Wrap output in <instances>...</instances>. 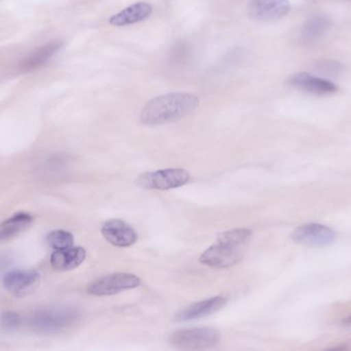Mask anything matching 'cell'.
<instances>
[{
	"label": "cell",
	"mask_w": 351,
	"mask_h": 351,
	"mask_svg": "<svg viewBox=\"0 0 351 351\" xmlns=\"http://www.w3.org/2000/svg\"><path fill=\"white\" fill-rule=\"evenodd\" d=\"M199 106V98L194 94L173 92L149 100L139 116L145 126H160L176 122L192 114Z\"/></svg>",
	"instance_id": "cell-1"
},
{
	"label": "cell",
	"mask_w": 351,
	"mask_h": 351,
	"mask_svg": "<svg viewBox=\"0 0 351 351\" xmlns=\"http://www.w3.org/2000/svg\"><path fill=\"white\" fill-rule=\"evenodd\" d=\"M250 229H233L219 234L217 242L200 256V262L211 268L223 269L239 263L252 239Z\"/></svg>",
	"instance_id": "cell-2"
},
{
	"label": "cell",
	"mask_w": 351,
	"mask_h": 351,
	"mask_svg": "<svg viewBox=\"0 0 351 351\" xmlns=\"http://www.w3.org/2000/svg\"><path fill=\"white\" fill-rule=\"evenodd\" d=\"M80 319L79 310L71 306H53L36 310L28 319L34 332L56 334L71 328Z\"/></svg>",
	"instance_id": "cell-3"
},
{
	"label": "cell",
	"mask_w": 351,
	"mask_h": 351,
	"mask_svg": "<svg viewBox=\"0 0 351 351\" xmlns=\"http://www.w3.org/2000/svg\"><path fill=\"white\" fill-rule=\"evenodd\" d=\"M172 346L186 350L213 348L219 342V332L211 328H186L170 336Z\"/></svg>",
	"instance_id": "cell-4"
},
{
	"label": "cell",
	"mask_w": 351,
	"mask_h": 351,
	"mask_svg": "<svg viewBox=\"0 0 351 351\" xmlns=\"http://www.w3.org/2000/svg\"><path fill=\"white\" fill-rule=\"evenodd\" d=\"M191 176L186 170L180 168L145 172L137 178L136 184L147 190L166 191L180 188L190 182Z\"/></svg>",
	"instance_id": "cell-5"
},
{
	"label": "cell",
	"mask_w": 351,
	"mask_h": 351,
	"mask_svg": "<svg viewBox=\"0 0 351 351\" xmlns=\"http://www.w3.org/2000/svg\"><path fill=\"white\" fill-rule=\"evenodd\" d=\"M141 285V279L129 273H116L108 275L92 282L88 287V293L93 295H112Z\"/></svg>",
	"instance_id": "cell-6"
},
{
	"label": "cell",
	"mask_w": 351,
	"mask_h": 351,
	"mask_svg": "<svg viewBox=\"0 0 351 351\" xmlns=\"http://www.w3.org/2000/svg\"><path fill=\"white\" fill-rule=\"evenodd\" d=\"M291 239L303 245L311 247H324L337 239L334 230L320 223H306L300 226L291 233Z\"/></svg>",
	"instance_id": "cell-7"
},
{
	"label": "cell",
	"mask_w": 351,
	"mask_h": 351,
	"mask_svg": "<svg viewBox=\"0 0 351 351\" xmlns=\"http://www.w3.org/2000/svg\"><path fill=\"white\" fill-rule=\"evenodd\" d=\"M40 282V273L34 270L11 271L3 279L5 289L18 298L27 297L34 293Z\"/></svg>",
	"instance_id": "cell-8"
},
{
	"label": "cell",
	"mask_w": 351,
	"mask_h": 351,
	"mask_svg": "<svg viewBox=\"0 0 351 351\" xmlns=\"http://www.w3.org/2000/svg\"><path fill=\"white\" fill-rule=\"evenodd\" d=\"M289 10V0H252L248 15L256 21L270 22L285 17Z\"/></svg>",
	"instance_id": "cell-9"
},
{
	"label": "cell",
	"mask_w": 351,
	"mask_h": 351,
	"mask_svg": "<svg viewBox=\"0 0 351 351\" xmlns=\"http://www.w3.org/2000/svg\"><path fill=\"white\" fill-rule=\"evenodd\" d=\"M293 87L305 93L316 96L332 95L338 91V87L332 82L309 73H301L293 75L289 81Z\"/></svg>",
	"instance_id": "cell-10"
},
{
	"label": "cell",
	"mask_w": 351,
	"mask_h": 351,
	"mask_svg": "<svg viewBox=\"0 0 351 351\" xmlns=\"http://www.w3.org/2000/svg\"><path fill=\"white\" fill-rule=\"evenodd\" d=\"M104 237L117 247H128L136 242L137 234L131 226L121 219H110L101 229Z\"/></svg>",
	"instance_id": "cell-11"
},
{
	"label": "cell",
	"mask_w": 351,
	"mask_h": 351,
	"mask_svg": "<svg viewBox=\"0 0 351 351\" xmlns=\"http://www.w3.org/2000/svg\"><path fill=\"white\" fill-rule=\"evenodd\" d=\"M227 304V299L221 295L204 300V301L197 302L189 307L182 309L176 315V320L178 322H189V320L199 319L205 316L211 315L219 311Z\"/></svg>",
	"instance_id": "cell-12"
},
{
	"label": "cell",
	"mask_w": 351,
	"mask_h": 351,
	"mask_svg": "<svg viewBox=\"0 0 351 351\" xmlns=\"http://www.w3.org/2000/svg\"><path fill=\"white\" fill-rule=\"evenodd\" d=\"M153 14V7L149 3L141 1L112 16L110 24L114 27H125L149 19Z\"/></svg>",
	"instance_id": "cell-13"
},
{
	"label": "cell",
	"mask_w": 351,
	"mask_h": 351,
	"mask_svg": "<svg viewBox=\"0 0 351 351\" xmlns=\"http://www.w3.org/2000/svg\"><path fill=\"white\" fill-rule=\"evenodd\" d=\"M63 43L60 40L48 43L45 46L36 49V51L28 55L26 58L20 62L19 69L22 73H29L34 69H40L43 65L46 64L55 54L62 48Z\"/></svg>",
	"instance_id": "cell-14"
},
{
	"label": "cell",
	"mask_w": 351,
	"mask_h": 351,
	"mask_svg": "<svg viewBox=\"0 0 351 351\" xmlns=\"http://www.w3.org/2000/svg\"><path fill=\"white\" fill-rule=\"evenodd\" d=\"M86 258V250L83 247L64 248L57 250L51 256V265L56 270L69 271L83 264Z\"/></svg>",
	"instance_id": "cell-15"
},
{
	"label": "cell",
	"mask_w": 351,
	"mask_h": 351,
	"mask_svg": "<svg viewBox=\"0 0 351 351\" xmlns=\"http://www.w3.org/2000/svg\"><path fill=\"white\" fill-rule=\"evenodd\" d=\"M34 221V217L27 213H19L1 223L0 239L1 241L11 239L25 230Z\"/></svg>",
	"instance_id": "cell-16"
},
{
	"label": "cell",
	"mask_w": 351,
	"mask_h": 351,
	"mask_svg": "<svg viewBox=\"0 0 351 351\" xmlns=\"http://www.w3.org/2000/svg\"><path fill=\"white\" fill-rule=\"evenodd\" d=\"M330 27V21L328 18L318 16L308 20L302 30V36L306 42H314L319 40L328 32Z\"/></svg>",
	"instance_id": "cell-17"
},
{
	"label": "cell",
	"mask_w": 351,
	"mask_h": 351,
	"mask_svg": "<svg viewBox=\"0 0 351 351\" xmlns=\"http://www.w3.org/2000/svg\"><path fill=\"white\" fill-rule=\"evenodd\" d=\"M47 240H48L49 245L54 248L55 250L71 247L75 242L73 234L64 231V230H55V231L51 232L47 237Z\"/></svg>",
	"instance_id": "cell-18"
},
{
	"label": "cell",
	"mask_w": 351,
	"mask_h": 351,
	"mask_svg": "<svg viewBox=\"0 0 351 351\" xmlns=\"http://www.w3.org/2000/svg\"><path fill=\"white\" fill-rule=\"evenodd\" d=\"M22 324V318L20 314L16 312H3L1 316V328L5 332H14L17 330Z\"/></svg>",
	"instance_id": "cell-19"
},
{
	"label": "cell",
	"mask_w": 351,
	"mask_h": 351,
	"mask_svg": "<svg viewBox=\"0 0 351 351\" xmlns=\"http://www.w3.org/2000/svg\"><path fill=\"white\" fill-rule=\"evenodd\" d=\"M322 73L326 75H337L340 71L341 66L337 62L328 61V62H322L317 67Z\"/></svg>",
	"instance_id": "cell-20"
},
{
	"label": "cell",
	"mask_w": 351,
	"mask_h": 351,
	"mask_svg": "<svg viewBox=\"0 0 351 351\" xmlns=\"http://www.w3.org/2000/svg\"><path fill=\"white\" fill-rule=\"evenodd\" d=\"M344 324H351V315L349 317H347L346 319L344 320Z\"/></svg>",
	"instance_id": "cell-21"
}]
</instances>
